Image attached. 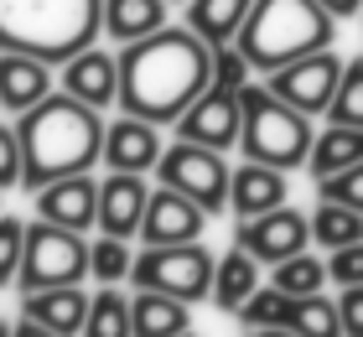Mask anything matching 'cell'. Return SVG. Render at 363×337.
<instances>
[{
    "instance_id": "obj_19",
    "label": "cell",
    "mask_w": 363,
    "mask_h": 337,
    "mask_svg": "<svg viewBox=\"0 0 363 337\" xmlns=\"http://www.w3.org/2000/svg\"><path fill=\"white\" fill-rule=\"evenodd\" d=\"M286 177H291V172H280V166L239 161V166H234V187H228V213H234V218H259V213L280 208V202L291 197Z\"/></svg>"
},
{
    "instance_id": "obj_35",
    "label": "cell",
    "mask_w": 363,
    "mask_h": 337,
    "mask_svg": "<svg viewBox=\"0 0 363 337\" xmlns=\"http://www.w3.org/2000/svg\"><path fill=\"white\" fill-rule=\"evenodd\" d=\"M317 197H333V202H348V208L363 213V161L348 166V172H337V177H322L317 182Z\"/></svg>"
},
{
    "instance_id": "obj_24",
    "label": "cell",
    "mask_w": 363,
    "mask_h": 337,
    "mask_svg": "<svg viewBox=\"0 0 363 337\" xmlns=\"http://www.w3.org/2000/svg\"><path fill=\"white\" fill-rule=\"evenodd\" d=\"M250 11L255 0H187V26H197L213 47H223V42H239Z\"/></svg>"
},
{
    "instance_id": "obj_25",
    "label": "cell",
    "mask_w": 363,
    "mask_h": 337,
    "mask_svg": "<svg viewBox=\"0 0 363 337\" xmlns=\"http://www.w3.org/2000/svg\"><path fill=\"white\" fill-rule=\"evenodd\" d=\"M311 239H317V249H342V244H358L363 239V213L348 208V202H333V197H322L317 202V213H311Z\"/></svg>"
},
{
    "instance_id": "obj_30",
    "label": "cell",
    "mask_w": 363,
    "mask_h": 337,
    "mask_svg": "<svg viewBox=\"0 0 363 337\" xmlns=\"http://www.w3.org/2000/svg\"><path fill=\"white\" fill-rule=\"evenodd\" d=\"M130 270H135L130 239H120V233H104V239H94V270H89V280H99V285H120V280H130Z\"/></svg>"
},
{
    "instance_id": "obj_36",
    "label": "cell",
    "mask_w": 363,
    "mask_h": 337,
    "mask_svg": "<svg viewBox=\"0 0 363 337\" xmlns=\"http://www.w3.org/2000/svg\"><path fill=\"white\" fill-rule=\"evenodd\" d=\"M327 270H333V285H363V239L333 249V255H327Z\"/></svg>"
},
{
    "instance_id": "obj_29",
    "label": "cell",
    "mask_w": 363,
    "mask_h": 337,
    "mask_svg": "<svg viewBox=\"0 0 363 337\" xmlns=\"http://www.w3.org/2000/svg\"><path fill=\"white\" fill-rule=\"evenodd\" d=\"M286 291L280 285H259V291L239 306V327L244 332H286Z\"/></svg>"
},
{
    "instance_id": "obj_5",
    "label": "cell",
    "mask_w": 363,
    "mask_h": 337,
    "mask_svg": "<svg viewBox=\"0 0 363 337\" xmlns=\"http://www.w3.org/2000/svg\"><path fill=\"white\" fill-rule=\"evenodd\" d=\"M244 104V135H239V156L244 161H265L280 172H296V166L311 161V145H317V130H311V114L286 104L270 83H244L239 89Z\"/></svg>"
},
{
    "instance_id": "obj_21",
    "label": "cell",
    "mask_w": 363,
    "mask_h": 337,
    "mask_svg": "<svg viewBox=\"0 0 363 337\" xmlns=\"http://www.w3.org/2000/svg\"><path fill=\"white\" fill-rule=\"evenodd\" d=\"M167 26V0H104V37L114 47H130Z\"/></svg>"
},
{
    "instance_id": "obj_15",
    "label": "cell",
    "mask_w": 363,
    "mask_h": 337,
    "mask_svg": "<svg viewBox=\"0 0 363 337\" xmlns=\"http://www.w3.org/2000/svg\"><path fill=\"white\" fill-rule=\"evenodd\" d=\"M161 125L140 120V114H114V125L104 130V166L109 172H156L161 161Z\"/></svg>"
},
{
    "instance_id": "obj_6",
    "label": "cell",
    "mask_w": 363,
    "mask_h": 337,
    "mask_svg": "<svg viewBox=\"0 0 363 337\" xmlns=\"http://www.w3.org/2000/svg\"><path fill=\"white\" fill-rule=\"evenodd\" d=\"M94 270V244L84 239V228L52 223V218H31L26 223V255L11 285L21 291H47V285H78Z\"/></svg>"
},
{
    "instance_id": "obj_32",
    "label": "cell",
    "mask_w": 363,
    "mask_h": 337,
    "mask_svg": "<svg viewBox=\"0 0 363 337\" xmlns=\"http://www.w3.org/2000/svg\"><path fill=\"white\" fill-rule=\"evenodd\" d=\"M250 78H255V62L244 57V47H239V42H223V47H218V57H213V89L239 94Z\"/></svg>"
},
{
    "instance_id": "obj_3",
    "label": "cell",
    "mask_w": 363,
    "mask_h": 337,
    "mask_svg": "<svg viewBox=\"0 0 363 337\" xmlns=\"http://www.w3.org/2000/svg\"><path fill=\"white\" fill-rule=\"evenodd\" d=\"M104 37V0H0V47L62 67Z\"/></svg>"
},
{
    "instance_id": "obj_16",
    "label": "cell",
    "mask_w": 363,
    "mask_h": 337,
    "mask_svg": "<svg viewBox=\"0 0 363 337\" xmlns=\"http://www.w3.org/2000/svg\"><path fill=\"white\" fill-rule=\"evenodd\" d=\"M57 78H62V89H68V94H78L94 109L120 104V57L104 53V47H89V53L68 57L57 67Z\"/></svg>"
},
{
    "instance_id": "obj_37",
    "label": "cell",
    "mask_w": 363,
    "mask_h": 337,
    "mask_svg": "<svg viewBox=\"0 0 363 337\" xmlns=\"http://www.w3.org/2000/svg\"><path fill=\"white\" fill-rule=\"evenodd\" d=\"M337 311H342V332L363 337V285H342V296H337Z\"/></svg>"
},
{
    "instance_id": "obj_31",
    "label": "cell",
    "mask_w": 363,
    "mask_h": 337,
    "mask_svg": "<svg viewBox=\"0 0 363 337\" xmlns=\"http://www.w3.org/2000/svg\"><path fill=\"white\" fill-rule=\"evenodd\" d=\"M327 125H363V53L348 57V67H342L337 99L327 109Z\"/></svg>"
},
{
    "instance_id": "obj_12",
    "label": "cell",
    "mask_w": 363,
    "mask_h": 337,
    "mask_svg": "<svg viewBox=\"0 0 363 337\" xmlns=\"http://www.w3.org/2000/svg\"><path fill=\"white\" fill-rule=\"evenodd\" d=\"M177 135H182V140H197V145H213V150H234L239 135H244V104H239V94L208 89L177 120Z\"/></svg>"
},
{
    "instance_id": "obj_4",
    "label": "cell",
    "mask_w": 363,
    "mask_h": 337,
    "mask_svg": "<svg viewBox=\"0 0 363 337\" xmlns=\"http://www.w3.org/2000/svg\"><path fill=\"white\" fill-rule=\"evenodd\" d=\"M337 37V16L322 0H255L250 21L239 31L244 57L255 62V73H275L306 53H322Z\"/></svg>"
},
{
    "instance_id": "obj_10",
    "label": "cell",
    "mask_w": 363,
    "mask_h": 337,
    "mask_svg": "<svg viewBox=\"0 0 363 337\" xmlns=\"http://www.w3.org/2000/svg\"><path fill=\"white\" fill-rule=\"evenodd\" d=\"M234 244H244L259 265L275 270L280 260H291V255H301V249L317 244V239H311V213L291 208V202H280V208L259 213V218H239Z\"/></svg>"
},
{
    "instance_id": "obj_34",
    "label": "cell",
    "mask_w": 363,
    "mask_h": 337,
    "mask_svg": "<svg viewBox=\"0 0 363 337\" xmlns=\"http://www.w3.org/2000/svg\"><path fill=\"white\" fill-rule=\"evenodd\" d=\"M21 255H26V218L6 213L0 218V280H16V270H21Z\"/></svg>"
},
{
    "instance_id": "obj_23",
    "label": "cell",
    "mask_w": 363,
    "mask_h": 337,
    "mask_svg": "<svg viewBox=\"0 0 363 337\" xmlns=\"http://www.w3.org/2000/svg\"><path fill=\"white\" fill-rule=\"evenodd\" d=\"M358 161H363V125H327L317 135V145H311L306 172H311V182H322V177L348 172Z\"/></svg>"
},
{
    "instance_id": "obj_13",
    "label": "cell",
    "mask_w": 363,
    "mask_h": 337,
    "mask_svg": "<svg viewBox=\"0 0 363 337\" xmlns=\"http://www.w3.org/2000/svg\"><path fill=\"white\" fill-rule=\"evenodd\" d=\"M94 296L84 285H47V291H21V322L42 327L47 337H73L89 332Z\"/></svg>"
},
{
    "instance_id": "obj_9",
    "label": "cell",
    "mask_w": 363,
    "mask_h": 337,
    "mask_svg": "<svg viewBox=\"0 0 363 337\" xmlns=\"http://www.w3.org/2000/svg\"><path fill=\"white\" fill-rule=\"evenodd\" d=\"M342 67H348V62H342L333 47H322V53H306V57H296L286 67H275V73H265V83L286 99V104L306 109V114H327L333 99H337Z\"/></svg>"
},
{
    "instance_id": "obj_8",
    "label": "cell",
    "mask_w": 363,
    "mask_h": 337,
    "mask_svg": "<svg viewBox=\"0 0 363 337\" xmlns=\"http://www.w3.org/2000/svg\"><path fill=\"white\" fill-rule=\"evenodd\" d=\"M223 156L228 150H213V145H197V140H182L177 135V140L161 150V161H156V182L197 197L213 218H218V213H228V187H234V166Z\"/></svg>"
},
{
    "instance_id": "obj_27",
    "label": "cell",
    "mask_w": 363,
    "mask_h": 337,
    "mask_svg": "<svg viewBox=\"0 0 363 337\" xmlns=\"http://www.w3.org/2000/svg\"><path fill=\"white\" fill-rule=\"evenodd\" d=\"M135 332V301H125L114 285H99L89 306V337H130Z\"/></svg>"
},
{
    "instance_id": "obj_17",
    "label": "cell",
    "mask_w": 363,
    "mask_h": 337,
    "mask_svg": "<svg viewBox=\"0 0 363 337\" xmlns=\"http://www.w3.org/2000/svg\"><path fill=\"white\" fill-rule=\"evenodd\" d=\"M37 218H52V223H68V228H84V233L99 228V182L89 172L47 182L37 192Z\"/></svg>"
},
{
    "instance_id": "obj_11",
    "label": "cell",
    "mask_w": 363,
    "mask_h": 337,
    "mask_svg": "<svg viewBox=\"0 0 363 337\" xmlns=\"http://www.w3.org/2000/svg\"><path fill=\"white\" fill-rule=\"evenodd\" d=\"M208 208L187 192L156 182L151 187V208H145V223H140V244H187V239H203L208 228Z\"/></svg>"
},
{
    "instance_id": "obj_26",
    "label": "cell",
    "mask_w": 363,
    "mask_h": 337,
    "mask_svg": "<svg viewBox=\"0 0 363 337\" xmlns=\"http://www.w3.org/2000/svg\"><path fill=\"white\" fill-rule=\"evenodd\" d=\"M286 332H296V337H333V332H342L337 301H327L322 291L317 296H291L286 301Z\"/></svg>"
},
{
    "instance_id": "obj_28",
    "label": "cell",
    "mask_w": 363,
    "mask_h": 337,
    "mask_svg": "<svg viewBox=\"0 0 363 337\" xmlns=\"http://www.w3.org/2000/svg\"><path fill=\"white\" fill-rule=\"evenodd\" d=\"M327 280H333V270L311 255V249H301V255H291V260L275 265V280L270 285H280L286 296H317Z\"/></svg>"
},
{
    "instance_id": "obj_2",
    "label": "cell",
    "mask_w": 363,
    "mask_h": 337,
    "mask_svg": "<svg viewBox=\"0 0 363 337\" xmlns=\"http://www.w3.org/2000/svg\"><path fill=\"white\" fill-rule=\"evenodd\" d=\"M16 135L26 150V187L21 192H42L47 182L78 177L94 161H104V109L84 104L78 94L57 89L42 104H31L26 114H11Z\"/></svg>"
},
{
    "instance_id": "obj_22",
    "label": "cell",
    "mask_w": 363,
    "mask_h": 337,
    "mask_svg": "<svg viewBox=\"0 0 363 337\" xmlns=\"http://www.w3.org/2000/svg\"><path fill=\"white\" fill-rule=\"evenodd\" d=\"M187 327H192V301L135 285V332L140 337H182Z\"/></svg>"
},
{
    "instance_id": "obj_7",
    "label": "cell",
    "mask_w": 363,
    "mask_h": 337,
    "mask_svg": "<svg viewBox=\"0 0 363 337\" xmlns=\"http://www.w3.org/2000/svg\"><path fill=\"white\" fill-rule=\"evenodd\" d=\"M213 280H218V255L203 239L187 244H145L135 255V270H130V285L140 291H167L182 301H213Z\"/></svg>"
},
{
    "instance_id": "obj_33",
    "label": "cell",
    "mask_w": 363,
    "mask_h": 337,
    "mask_svg": "<svg viewBox=\"0 0 363 337\" xmlns=\"http://www.w3.org/2000/svg\"><path fill=\"white\" fill-rule=\"evenodd\" d=\"M0 187L6 192L26 187V150H21V135H16L11 120H6V130H0Z\"/></svg>"
},
{
    "instance_id": "obj_38",
    "label": "cell",
    "mask_w": 363,
    "mask_h": 337,
    "mask_svg": "<svg viewBox=\"0 0 363 337\" xmlns=\"http://www.w3.org/2000/svg\"><path fill=\"white\" fill-rule=\"evenodd\" d=\"M327 11L337 16V21H348V16H363V0H322Z\"/></svg>"
},
{
    "instance_id": "obj_20",
    "label": "cell",
    "mask_w": 363,
    "mask_h": 337,
    "mask_svg": "<svg viewBox=\"0 0 363 337\" xmlns=\"http://www.w3.org/2000/svg\"><path fill=\"white\" fill-rule=\"evenodd\" d=\"M259 260L250 255L244 244H234V249H223L218 255V280H213V306H218L223 316H239V306L250 301L255 291H259Z\"/></svg>"
},
{
    "instance_id": "obj_1",
    "label": "cell",
    "mask_w": 363,
    "mask_h": 337,
    "mask_svg": "<svg viewBox=\"0 0 363 337\" xmlns=\"http://www.w3.org/2000/svg\"><path fill=\"white\" fill-rule=\"evenodd\" d=\"M213 47L197 26H161L151 37L120 47V104L151 125H177L213 89Z\"/></svg>"
},
{
    "instance_id": "obj_18",
    "label": "cell",
    "mask_w": 363,
    "mask_h": 337,
    "mask_svg": "<svg viewBox=\"0 0 363 337\" xmlns=\"http://www.w3.org/2000/svg\"><path fill=\"white\" fill-rule=\"evenodd\" d=\"M47 94H52V62L6 47V57H0V109H6V120L42 104Z\"/></svg>"
},
{
    "instance_id": "obj_14",
    "label": "cell",
    "mask_w": 363,
    "mask_h": 337,
    "mask_svg": "<svg viewBox=\"0 0 363 337\" xmlns=\"http://www.w3.org/2000/svg\"><path fill=\"white\" fill-rule=\"evenodd\" d=\"M145 208H151V187H145V172H109L104 182H99V233L140 239Z\"/></svg>"
}]
</instances>
